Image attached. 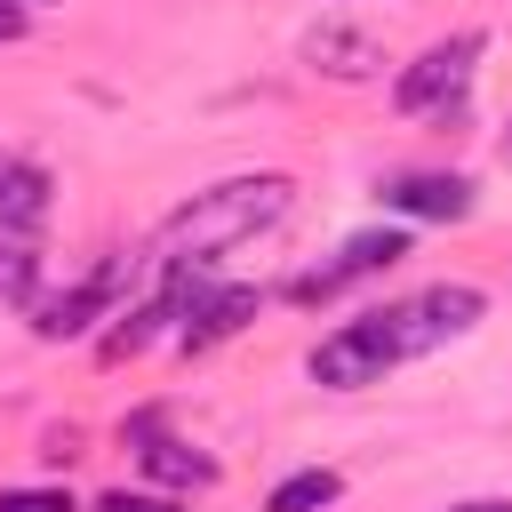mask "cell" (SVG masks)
Returning <instances> with one entry per match:
<instances>
[{
	"label": "cell",
	"mask_w": 512,
	"mask_h": 512,
	"mask_svg": "<svg viewBox=\"0 0 512 512\" xmlns=\"http://www.w3.org/2000/svg\"><path fill=\"white\" fill-rule=\"evenodd\" d=\"M128 440H136V464H144L160 488H216V456L192 448V440H176V432H160V416H136Z\"/></svg>",
	"instance_id": "cell-7"
},
{
	"label": "cell",
	"mask_w": 512,
	"mask_h": 512,
	"mask_svg": "<svg viewBox=\"0 0 512 512\" xmlns=\"http://www.w3.org/2000/svg\"><path fill=\"white\" fill-rule=\"evenodd\" d=\"M504 160H512V128H504Z\"/></svg>",
	"instance_id": "cell-18"
},
{
	"label": "cell",
	"mask_w": 512,
	"mask_h": 512,
	"mask_svg": "<svg viewBox=\"0 0 512 512\" xmlns=\"http://www.w3.org/2000/svg\"><path fill=\"white\" fill-rule=\"evenodd\" d=\"M24 8H48V0H24Z\"/></svg>",
	"instance_id": "cell-19"
},
{
	"label": "cell",
	"mask_w": 512,
	"mask_h": 512,
	"mask_svg": "<svg viewBox=\"0 0 512 512\" xmlns=\"http://www.w3.org/2000/svg\"><path fill=\"white\" fill-rule=\"evenodd\" d=\"M408 256V224H368V232H352L328 264H312V272H296L288 280V296L296 304H328V296H344L352 280H376V272H392Z\"/></svg>",
	"instance_id": "cell-4"
},
{
	"label": "cell",
	"mask_w": 512,
	"mask_h": 512,
	"mask_svg": "<svg viewBox=\"0 0 512 512\" xmlns=\"http://www.w3.org/2000/svg\"><path fill=\"white\" fill-rule=\"evenodd\" d=\"M48 192H56L48 168L8 152V160H0V232H40V224H48Z\"/></svg>",
	"instance_id": "cell-9"
},
{
	"label": "cell",
	"mask_w": 512,
	"mask_h": 512,
	"mask_svg": "<svg viewBox=\"0 0 512 512\" xmlns=\"http://www.w3.org/2000/svg\"><path fill=\"white\" fill-rule=\"evenodd\" d=\"M480 32H448V40H432L416 64H400V80H392V104L408 112V120H464V96H472V72H480Z\"/></svg>",
	"instance_id": "cell-3"
},
{
	"label": "cell",
	"mask_w": 512,
	"mask_h": 512,
	"mask_svg": "<svg viewBox=\"0 0 512 512\" xmlns=\"http://www.w3.org/2000/svg\"><path fill=\"white\" fill-rule=\"evenodd\" d=\"M400 360H416V336H408V312L400 304H376V312H360V320H344V328H328L320 344H312V384H328V392H360V384H384Z\"/></svg>",
	"instance_id": "cell-2"
},
{
	"label": "cell",
	"mask_w": 512,
	"mask_h": 512,
	"mask_svg": "<svg viewBox=\"0 0 512 512\" xmlns=\"http://www.w3.org/2000/svg\"><path fill=\"white\" fill-rule=\"evenodd\" d=\"M288 200H296V184H288L280 168L224 176V184L192 192V200L160 224V264H208V256H224V248H240V240H256V232H272V224L288 216Z\"/></svg>",
	"instance_id": "cell-1"
},
{
	"label": "cell",
	"mask_w": 512,
	"mask_h": 512,
	"mask_svg": "<svg viewBox=\"0 0 512 512\" xmlns=\"http://www.w3.org/2000/svg\"><path fill=\"white\" fill-rule=\"evenodd\" d=\"M96 512H184L176 496H144V488H104Z\"/></svg>",
	"instance_id": "cell-14"
},
{
	"label": "cell",
	"mask_w": 512,
	"mask_h": 512,
	"mask_svg": "<svg viewBox=\"0 0 512 512\" xmlns=\"http://www.w3.org/2000/svg\"><path fill=\"white\" fill-rule=\"evenodd\" d=\"M24 24H32V8L24 0H0V40H24Z\"/></svg>",
	"instance_id": "cell-16"
},
{
	"label": "cell",
	"mask_w": 512,
	"mask_h": 512,
	"mask_svg": "<svg viewBox=\"0 0 512 512\" xmlns=\"http://www.w3.org/2000/svg\"><path fill=\"white\" fill-rule=\"evenodd\" d=\"M344 496V480L328 472V464H304V472H288L272 496H264V512H328Z\"/></svg>",
	"instance_id": "cell-10"
},
{
	"label": "cell",
	"mask_w": 512,
	"mask_h": 512,
	"mask_svg": "<svg viewBox=\"0 0 512 512\" xmlns=\"http://www.w3.org/2000/svg\"><path fill=\"white\" fill-rule=\"evenodd\" d=\"M120 280H128V256H112L104 272H88V280L64 288V296H40V304H32V336H40V344H72V336H88V328L112 312Z\"/></svg>",
	"instance_id": "cell-5"
},
{
	"label": "cell",
	"mask_w": 512,
	"mask_h": 512,
	"mask_svg": "<svg viewBox=\"0 0 512 512\" xmlns=\"http://www.w3.org/2000/svg\"><path fill=\"white\" fill-rule=\"evenodd\" d=\"M376 200H384L392 216L464 224V216H472V176H456V168H400V176H384V184H376Z\"/></svg>",
	"instance_id": "cell-6"
},
{
	"label": "cell",
	"mask_w": 512,
	"mask_h": 512,
	"mask_svg": "<svg viewBox=\"0 0 512 512\" xmlns=\"http://www.w3.org/2000/svg\"><path fill=\"white\" fill-rule=\"evenodd\" d=\"M40 456H48V464H72V456H80V432H72V424H64V432H48V448H40Z\"/></svg>",
	"instance_id": "cell-15"
},
{
	"label": "cell",
	"mask_w": 512,
	"mask_h": 512,
	"mask_svg": "<svg viewBox=\"0 0 512 512\" xmlns=\"http://www.w3.org/2000/svg\"><path fill=\"white\" fill-rule=\"evenodd\" d=\"M0 512H80L64 488H0Z\"/></svg>",
	"instance_id": "cell-13"
},
{
	"label": "cell",
	"mask_w": 512,
	"mask_h": 512,
	"mask_svg": "<svg viewBox=\"0 0 512 512\" xmlns=\"http://www.w3.org/2000/svg\"><path fill=\"white\" fill-rule=\"evenodd\" d=\"M304 64H312V72H328V80H376V72H384V48H376V32L320 24V32L304 40Z\"/></svg>",
	"instance_id": "cell-8"
},
{
	"label": "cell",
	"mask_w": 512,
	"mask_h": 512,
	"mask_svg": "<svg viewBox=\"0 0 512 512\" xmlns=\"http://www.w3.org/2000/svg\"><path fill=\"white\" fill-rule=\"evenodd\" d=\"M160 320H176V304H168V288H160V296H144L136 312H120V328L104 336V360H128V352H144Z\"/></svg>",
	"instance_id": "cell-11"
},
{
	"label": "cell",
	"mask_w": 512,
	"mask_h": 512,
	"mask_svg": "<svg viewBox=\"0 0 512 512\" xmlns=\"http://www.w3.org/2000/svg\"><path fill=\"white\" fill-rule=\"evenodd\" d=\"M448 512H512V496H480V504H448Z\"/></svg>",
	"instance_id": "cell-17"
},
{
	"label": "cell",
	"mask_w": 512,
	"mask_h": 512,
	"mask_svg": "<svg viewBox=\"0 0 512 512\" xmlns=\"http://www.w3.org/2000/svg\"><path fill=\"white\" fill-rule=\"evenodd\" d=\"M40 288V248L24 232H0V304H32Z\"/></svg>",
	"instance_id": "cell-12"
}]
</instances>
